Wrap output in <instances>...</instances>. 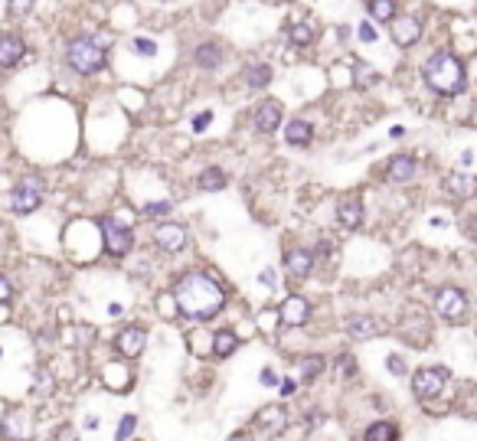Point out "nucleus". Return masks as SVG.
Masks as SVG:
<instances>
[{"mask_svg": "<svg viewBox=\"0 0 477 441\" xmlns=\"http://www.w3.org/2000/svg\"><path fill=\"white\" fill-rule=\"evenodd\" d=\"M176 301V314H187L190 320H210L226 307V291L210 271H187L180 275L176 288L170 291Z\"/></svg>", "mask_w": 477, "mask_h": 441, "instance_id": "f257e3e1", "label": "nucleus"}, {"mask_svg": "<svg viewBox=\"0 0 477 441\" xmlns=\"http://www.w3.org/2000/svg\"><path fill=\"white\" fill-rule=\"evenodd\" d=\"M422 76H425L428 88H435V92H441V95H458V92H465V82H467L461 59H458L454 52H448V50L432 52L425 69H422Z\"/></svg>", "mask_w": 477, "mask_h": 441, "instance_id": "f03ea898", "label": "nucleus"}, {"mask_svg": "<svg viewBox=\"0 0 477 441\" xmlns=\"http://www.w3.org/2000/svg\"><path fill=\"white\" fill-rule=\"evenodd\" d=\"M65 59H69V65L76 69L79 76H95V72L105 69V63H108V52L101 50L95 39L76 37L72 43H69V50H65Z\"/></svg>", "mask_w": 477, "mask_h": 441, "instance_id": "7ed1b4c3", "label": "nucleus"}, {"mask_svg": "<svg viewBox=\"0 0 477 441\" xmlns=\"http://www.w3.org/2000/svg\"><path fill=\"white\" fill-rule=\"evenodd\" d=\"M448 379H451L448 366H422V369H415L412 376V392L418 399H435L448 386Z\"/></svg>", "mask_w": 477, "mask_h": 441, "instance_id": "20e7f679", "label": "nucleus"}, {"mask_svg": "<svg viewBox=\"0 0 477 441\" xmlns=\"http://www.w3.org/2000/svg\"><path fill=\"white\" fill-rule=\"evenodd\" d=\"M101 239H105V252L114 255V258H121V255L131 252L134 232H131V226L118 223L114 216H105V219H101Z\"/></svg>", "mask_w": 477, "mask_h": 441, "instance_id": "39448f33", "label": "nucleus"}, {"mask_svg": "<svg viewBox=\"0 0 477 441\" xmlns=\"http://www.w3.org/2000/svg\"><path fill=\"white\" fill-rule=\"evenodd\" d=\"M435 311H438L441 320H448V324H461V320L467 317V294L461 288H454V285L441 288L438 294H435Z\"/></svg>", "mask_w": 477, "mask_h": 441, "instance_id": "423d86ee", "label": "nucleus"}, {"mask_svg": "<svg viewBox=\"0 0 477 441\" xmlns=\"http://www.w3.org/2000/svg\"><path fill=\"white\" fill-rule=\"evenodd\" d=\"M39 203H43V180L39 176H23L17 189H13V213L17 216H30L33 209H39Z\"/></svg>", "mask_w": 477, "mask_h": 441, "instance_id": "0eeeda50", "label": "nucleus"}, {"mask_svg": "<svg viewBox=\"0 0 477 441\" xmlns=\"http://www.w3.org/2000/svg\"><path fill=\"white\" fill-rule=\"evenodd\" d=\"M255 429L268 435V438H278L281 431L288 429V412H285V405H265L262 412L255 416Z\"/></svg>", "mask_w": 477, "mask_h": 441, "instance_id": "6e6552de", "label": "nucleus"}, {"mask_svg": "<svg viewBox=\"0 0 477 441\" xmlns=\"http://www.w3.org/2000/svg\"><path fill=\"white\" fill-rule=\"evenodd\" d=\"M252 118H255V131L258 134H275L278 125H281V101H275V99L258 101V108H255Z\"/></svg>", "mask_w": 477, "mask_h": 441, "instance_id": "1a4fd4ad", "label": "nucleus"}, {"mask_svg": "<svg viewBox=\"0 0 477 441\" xmlns=\"http://www.w3.org/2000/svg\"><path fill=\"white\" fill-rule=\"evenodd\" d=\"M144 343H148V330L144 327H125L118 337H114V350L128 356V360H134L144 353Z\"/></svg>", "mask_w": 477, "mask_h": 441, "instance_id": "9d476101", "label": "nucleus"}, {"mask_svg": "<svg viewBox=\"0 0 477 441\" xmlns=\"http://www.w3.org/2000/svg\"><path fill=\"white\" fill-rule=\"evenodd\" d=\"M278 317H281V324H288V327H304V324L311 320V304L304 301L301 294H291L288 301L281 304Z\"/></svg>", "mask_w": 477, "mask_h": 441, "instance_id": "9b49d317", "label": "nucleus"}, {"mask_svg": "<svg viewBox=\"0 0 477 441\" xmlns=\"http://www.w3.org/2000/svg\"><path fill=\"white\" fill-rule=\"evenodd\" d=\"M154 242L161 245L163 252H180L187 245V229L176 226V223H161L154 229Z\"/></svg>", "mask_w": 477, "mask_h": 441, "instance_id": "f8f14e48", "label": "nucleus"}, {"mask_svg": "<svg viewBox=\"0 0 477 441\" xmlns=\"http://www.w3.org/2000/svg\"><path fill=\"white\" fill-rule=\"evenodd\" d=\"M26 56V43L17 33H0V69H13Z\"/></svg>", "mask_w": 477, "mask_h": 441, "instance_id": "ddd939ff", "label": "nucleus"}, {"mask_svg": "<svg viewBox=\"0 0 477 441\" xmlns=\"http://www.w3.org/2000/svg\"><path fill=\"white\" fill-rule=\"evenodd\" d=\"M311 268H314V255L307 252V249H291L285 255V271H288L291 281H304V278L311 275Z\"/></svg>", "mask_w": 477, "mask_h": 441, "instance_id": "4468645a", "label": "nucleus"}, {"mask_svg": "<svg viewBox=\"0 0 477 441\" xmlns=\"http://www.w3.org/2000/svg\"><path fill=\"white\" fill-rule=\"evenodd\" d=\"M30 431H33V425L23 412H10L0 422V438L3 441H30Z\"/></svg>", "mask_w": 477, "mask_h": 441, "instance_id": "2eb2a0df", "label": "nucleus"}, {"mask_svg": "<svg viewBox=\"0 0 477 441\" xmlns=\"http://www.w3.org/2000/svg\"><path fill=\"white\" fill-rule=\"evenodd\" d=\"M392 39H396V46H415L418 39H422V23L415 20V17H399V20H392Z\"/></svg>", "mask_w": 477, "mask_h": 441, "instance_id": "dca6fc26", "label": "nucleus"}, {"mask_svg": "<svg viewBox=\"0 0 477 441\" xmlns=\"http://www.w3.org/2000/svg\"><path fill=\"white\" fill-rule=\"evenodd\" d=\"M415 170H418V161H415V157L396 154L389 161V167H386V180H389V183H409L415 176Z\"/></svg>", "mask_w": 477, "mask_h": 441, "instance_id": "f3484780", "label": "nucleus"}, {"mask_svg": "<svg viewBox=\"0 0 477 441\" xmlns=\"http://www.w3.org/2000/svg\"><path fill=\"white\" fill-rule=\"evenodd\" d=\"M337 223L340 229H347V232H353V229H360V223H363V206H360V200H343L337 206Z\"/></svg>", "mask_w": 477, "mask_h": 441, "instance_id": "a211bd4d", "label": "nucleus"}, {"mask_svg": "<svg viewBox=\"0 0 477 441\" xmlns=\"http://www.w3.org/2000/svg\"><path fill=\"white\" fill-rule=\"evenodd\" d=\"M311 138H314V125H311V121L294 118V121H288V127H285V141H288L291 147H307Z\"/></svg>", "mask_w": 477, "mask_h": 441, "instance_id": "6ab92c4d", "label": "nucleus"}, {"mask_svg": "<svg viewBox=\"0 0 477 441\" xmlns=\"http://www.w3.org/2000/svg\"><path fill=\"white\" fill-rule=\"evenodd\" d=\"M347 330H350V337H356V340H373V337H379V324L369 314L350 317L347 320Z\"/></svg>", "mask_w": 477, "mask_h": 441, "instance_id": "aec40b11", "label": "nucleus"}, {"mask_svg": "<svg viewBox=\"0 0 477 441\" xmlns=\"http://www.w3.org/2000/svg\"><path fill=\"white\" fill-rule=\"evenodd\" d=\"M223 46L219 43H200L196 46V52H193V63L200 65V69H216V65L223 63Z\"/></svg>", "mask_w": 477, "mask_h": 441, "instance_id": "412c9836", "label": "nucleus"}, {"mask_svg": "<svg viewBox=\"0 0 477 441\" xmlns=\"http://www.w3.org/2000/svg\"><path fill=\"white\" fill-rule=\"evenodd\" d=\"M226 170L223 167H206L200 174V180H196V187L203 189V193H216V189H226Z\"/></svg>", "mask_w": 477, "mask_h": 441, "instance_id": "4be33fe9", "label": "nucleus"}, {"mask_svg": "<svg viewBox=\"0 0 477 441\" xmlns=\"http://www.w3.org/2000/svg\"><path fill=\"white\" fill-rule=\"evenodd\" d=\"M238 347V337L232 334V330H216L213 334V356L216 360H226V356H232Z\"/></svg>", "mask_w": 477, "mask_h": 441, "instance_id": "5701e85b", "label": "nucleus"}, {"mask_svg": "<svg viewBox=\"0 0 477 441\" xmlns=\"http://www.w3.org/2000/svg\"><path fill=\"white\" fill-rule=\"evenodd\" d=\"M445 189H448L451 196H458V200H467V196H474V180L467 174H454V176H448Z\"/></svg>", "mask_w": 477, "mask_h": 441, "instance_id": "b1692460", "label": "nucleus"}, {"mask_svg": "<svg viewBox=\"0 0 477 441\" xmlns=\"http://www.w3.org/2000/svg\"><path fill=\"white\" fill-rule=\"evenodd\" d=\"M366 441H399V429L392 422H373L366 429Z\"/></svg>", "mask_w": 477, "mask_h": 441, "instance_id": "393cba45", "label": "nucleus"}, {"mask_svg": "<svg viewBox=\"0 0 477 441\" xmlns=\"http://www.w3.org/2000/svg\"><path fill=\"white\" fill-rule=\"evenodd\" d=\"M245 82H249V88H265L268 82H272V65H268V63L249 65V72H245Z\"/></svg>", "mask_w": 477, "mask_h": 441, "instance_id": "a878e982", "label": "nucleus"}, {"mask_svg": "<svg viewBox=\"0 0 477 441\" xmlns=\"http://www.w3.org/2000/svg\"><path fill=\"white\" fill-rule=\"evenodd\" d=\"M356 373V356L353 353H340L337 360H334V379L343 382V379H350Z\"/></svg>", "mask_w": 477, "mask_h": 441, "instance_id": "bb28decb", "label": "nucleus"}, {"mask_svg": "<svg viewBox=\"0 0 477 441\" xmlns=\"http://www.w3.org/2000/svg\"><path fill=\"white\" fill-rule=\"evenodd\" d=\"M324 369H327L324 356H304V360H301V379H304V382H314Z\"/></svg>", "mask_w": 477, "mask_h": 441, "instance_id": "cd10ccee", "label": "nucleus"}, {"mask_svg": "<svg viewBox=\"0 0 477 441\" xmlns=\"http://www.w3.org/2000/svg\"><path fill=\"white\" fill-rule=\"evenodd\" d=\"M369 13L379 23H392L396 20V0H369Z\"/></svg>", "mask_w": 477, "mask_h": 441, "instance_id": "c85d7f7f", "label": "nucleus"}, {"mask_svg": "<svg viewBox=\"0 0 477 441\" xmlns=\"http://www.w3.org/2000/svg\"><path fill=\"white\" fill-rule=\"evenodd\" d=\"M174 213V203L170 200H157V203H148L141 216H148V219H167V216Z\"/></svg>", "mask_w": 477, "mask_h": 441, "instance_id": "c756f323", "label": "nucleus"}, {"mask_svg": "<svg viewBox=\"0 0 477 441\" xmlns=\"http://www.w3.org/2000/svg\"><path fill=\"white\" fill-rule=\"evenodd\" d=\"M311 39H314V30H311L307 23H294V26H291V43H294V46H307Z\"/></svg>", "mask_w": 477, "mask_h": 441, "instance_id": "7c9ffc66", "label": "nucleus"}, {"mask_svg": "<svg viewBox=\"0 0 477 441\" xmlns=\"http://www.w3.org/2000/svg\"><path fill=\"white\" fill-rule=\"evenodd\" d=\"M134 429H138V416H125L121 425H118V441H131Z\"/></svg>", "mask_w": 477, "mask_h": 441, "instance_id": "2f4dec72", "label": "nucleus"}, {"mask_svg": "<svg viewBox=\"0 0 477 441\" xmlns=\"http://www.w3.org/2000/svg\"><path fill=\"white\" fill-rule=\"evenodd\" d=\"M131 50L138 52V56H154V52H157V43H154V39H148V37H134Z\"/></svg>", "mask_w": 477, "mask_h": 441, "instance_id": "473e14b6", "label": "nucleus"}, {"mask_svg": "<svg viewBox=\"0 0 477 441\" xmlns=\"http://www.w3.org/2000/svg\"><path fill=\"white\" fill-rule=\"evenodd\" d=\"M30 10H33V0H7V13H13V17H23Z\"/></svg>", "mask_w": 477, "mask_h": 441, "instance_id": "72a5a7b5", "label": "nucleus"}, {"mask_svg": "<svg viewBox=\"0 0 477 441\" xmlns=\"http://www.w3.org/2000/svg\"><path fill=\"white\" fill-rule=\"evenodd\" d=\"M157 307H161V314H163V317H176V301H174V294H161Z\"/></svg>", "mask_w": 477, "mask_h": 441, "instance_id": "f704fd0d", "label": "nucleus"}, {"mask_svg": "<svg viewBox=\"0 0 477 441\" xmlns=\"http://www.w3.org/2000/svg\"><path fill=\"white\" fill-rule=\"evenodd\" d=\"M386 369H389L392 376H405V360H402V356H396V353H392L389 360H386Z\"/></svg>", "mask_w": 477, "mask_h": 441, "instance_id": "c9c22d12", "label": "nucleus"}, {"mask_svg": "<svg viewBox=\"0 0 477 441\" xmlns=\"http://www.w3.org/2000/svg\"><path fill=\"white\" fill-rule=\"evenodd\" d=\"M210 121H213V112H200L196 118H193V131H196V134H203V131L210 127Z\"/></svg>", "mask_w": 477, "mask_h": 441, "instance_id": "e433bc0d", "label": "nucleus"}, {"mask_svg": "<svg viewBox=\"0 0 477 441\" xmlns=\"http://www.w3.org/2000/svg\"><path fill=\"white\" fill-rule=\"evenodd\" d=\"M360 39H363V43H376V26L360 23Z\"/></svg>", "mask_w": 477, "mask_h": 441, "instance_id": "4c0bfd02", "label": "nucleus"}, {"mask_svg": "<svg viewBox=\"0 0 477 441\" xmlns=\"http://www.w3.org/2000/svg\"><path fill=\"white\" fill-rule=\"evenodd\" d=\"M258 379H262V386H278V373L275 369H268V366L258 373Z\"/></svg>", "mask_w": 477, "mask_h": 441, "instance_id": "58836bf2", "label": "nucleus"}, {"mask_svg": "<svg viewBox=\"0 0 477 441\" xmlns=\"http://www.w3.org/2000/svg\"><path fill=\"white\" fill-rule=\"evenodd\" d=\"M360 72H363V79L356 82V85H360V88H366V85H376V82H379V72H369V69H360Z\"/></svg>", "mask_w": 477, "mask_h": 441, "instance_id": "ea45409f", "label": "nucleus"}, {"mask_svg": "<svg viewBox=\"0 0 477 441\" xmlns=\"http://www.w3.org/2000/svg\"><path fill=\"white\" fill-rule=\"evenodd\" d=\"M275 268H265L262 275H258V285H265V288H275Z\"/></svg>", "mask_w": 477, "mask_h": 441, "instance_id": "a19ab883", "label": "nucleus"}, {"mask_svg": "<svg viewBox=\"0 0 477 441\" xmlns=\"http://www.w3.org/2000/svg\"><path fill=\"white\" fill-rule=\"evenodd\" d=\"M10 298H13V285L7 281V278H0V304L10 301Z\"/></svg>", "mask_w": 477, "mask_h": 441, "instance_id": "79ce46f5", "label": "nucleus"}, {"mask_svg": "<svg viewBox=\"0 0 477 441\" xmlns=\"http://www.w3.org/2000/svg\"><path fill=\"white\" fill-rule=\"evenodd\" d=\"M278 386H281V396H294L298 392V379H281Z\"/></svg>", "mask_w": 477, "mask_h": 441, "instance_id": "37998d69", "label": "nucleus"}, {"mask_svg": "<svg viewBox=\"0 0 477 441\" xmlns=\"http://www.w3.org/2000/svg\"><path fill=\"white\" fill-rule=\"evenodd\" d=\"M39 386H43V389L39 392H50V386H52V379L46 376V373H39Z\"/></svg>", "mask_w": 477, "mask_h": 441, "instance_id": "c03bdc74", "label": "nucleus"}, {"mask_svg": "<svg viewBox=\"0 0 477 441\" xmlns=\"http://www.w3.org/2000/svg\"><path fill=\"white\" fill-rule=\"evenodd\" d=\"M108 314H112V317H118V314H125V307H121V304L114 301V304H108Z\"/></svg>", "mask_w": 477, "mask_h": 441, "instance_id": "a18cd8bd", "label": "nucleus"}, {"mask_svg": "<svg viewBox=\"0 0 477 441\" xmlns=\"http://www.w3.org/2000/svg\"><path fill=\"white\" fill-rule=\"evenodd\" d=\"M229 441H252V438H249V435H245V431H238V435H232V438H229Z\"/></svg>", "mask_w": 477, "mask_h": 441, "instance_id": "49530a36", "label": "nucleus"}]
</instances>
